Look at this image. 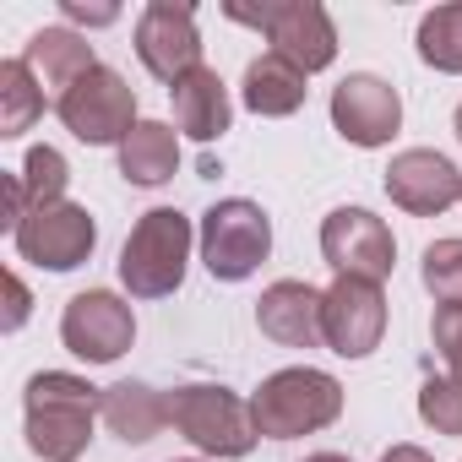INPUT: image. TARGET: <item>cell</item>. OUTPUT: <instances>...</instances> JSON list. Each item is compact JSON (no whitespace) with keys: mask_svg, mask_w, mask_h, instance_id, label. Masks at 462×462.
<instances>
[{"mask_svg":"<svg viewBox=\"0 0 462 462\" xmlns=\"http://www.w3.org/2000/svg\"><path fill=\"white\" fill-rule=\"evenodd\" d=\"M93 413H104V392L66 370H39L28 381V446L44 462H77L93 440Z\"/></svg>","mask_w":462,"mask_h":462,"instance_id":"1","label":"cell"},{"mask_svg":"<svg viewBox=\"0 0 462 462\" xmlns=\"http://www.w3.org/2000/svg\"><path fill=\"white\" fill-rule=\"evenodd\" d=\"M251 413H256V430L267 440L316 435L343 413V386L327 370L294 365V370H278V375L262 381V392L251 397Z\"/></svg>","mask_w":462,"mask_h":462,"instance_id":"2","label":"cell"},{"mask_svg":"<svg viewBox=\"0 0 462 462\" xmlns=\"http://www.w3.org/2000/svg\"><path fill=\"white\" fill-rule=\"evenodd\" d=\"M223 17L267 33L273 55L294 60L305 77L337 60V28H332L327 6H316V0H262V6H251V0H228Z\"/></svg>","mask_w":462,"mask_h":462,"instance_id":"3","label":"cell"},{"mask_svg":"<svg viewBox=\"0 0 462 462\" xmlns=\"http://www.w3.org/2000/svg\"><path fill=\"white\" fill-rule=\"evenodd\" d=\"M185 262H190V217L174 207H152L142 212L120 251V283L136 300H163L185 283Z\"/></svg>","mask_w":462,"mask_h":462,"instance_id":"4","label":"cell"},{"mask_svg":"<svg viewBox=\"0 0 462 462\" xmlns=\"http://www.w3.org/2000/svg\"><path fill=\"white\" fill-rule=\"evenodd\" d=\"M169 424L207 457H245L262 435L251 402H240L228 386H174Z\"/></svg>","mask_w":462,"mask_h":462,"instance_id":"5","label":"cell"},{"mask_svg":"<svg viewBox=\"0 0 462 462\" xmlns=\"http://www.w3.org/2000/svg\"><path fill=\"white\" fill-rule=\"evenodd\" d=\"M267 251H273V223L256 201L228 196L201 217V262L212 278L240 283L267 262Z\"/></svg>","mask_w":462,"mask_h":462,"instance_id":"6","label":"cell"},{"mask_svg":"<svg viewBox=\"0 0 462 462\" xmlns=\"http://www.w3.org/2000/svg\"><path fill=\"white\" fill-rule=\"evenodd\" d=\"M55 115L66 120V131L88 147H109V142H125L136 131V93L120 71L109 66H93L60 104Z\"/></svg>","mask_w":462,"mask_h":462,"instance_id":"7","label":"cell"},{"mask_svg":"<svg viewBox=\"0 0 462 462\" xmlns=\"http://www.w3.org/2000/svg\"><path fill=\"white\" fill-rule=\"evenodd\" d=\"M321 256L337 267V278H365V283H386L397 267V240L392 228L365 212V207H337L321 223Z\"/></svg>","mask_w":462,"mask_h":462,"instance_id":"8","label":"cell"},{"mask_svg":"<svg viewBox=\"0 0 462 462\" xmlns=\"http://www.w3.org/2000/svg\"><path fill=\"white\" fill-rule=\"evenodd\" d=\"M93 245H98V223H93L88 207H77V201L39 207V212H28L23 228H17V251H23V262L50 267V273L82 267V262L93 256Z\"/></svg>","mask_w":462,"mask_h":462,"instance_id":"9","label":"cell"},{"mask_svg":"<svg viewBox=\"0 0 462 462\" xmlns=\"http://www.w3.org/2000/svg\"><path fill=\"white\" fill-rule=\"evenodd\" d=\"M381 332H386V300H381V283H365V278H337L327 294H321V337L332 354L343 359H365L381 348Z\"/></svg>","mask_w":462,"mask_h":462,"instance_id":"10","label":"cell"},{"mask_svg":"<svg viewBox=\"0 0 462 462\" xmlns=\"http://www.w3.org/2000/svg\"><path fill=\"white\" fill-rule=\"evenodd\" d=\"M136 55L158 82H180L201 66V33H196V12L185 0H152L136 17Z\"/></svg>","mask_w":462,"mask_h":462,"instance_id":"11","label":"cell"},{"mask_svg":"<svg viewBox=\"0 0 462 462\" xmlns=\"http://www.w3.org/2000/svg\"><path fill=\"white\" fill-rule=\"evenodd\" d=\"M60 337H66V348H71L77 359H88V365H115V359L131 348V337H136V316H131V305H125L120 294L88 289V294H77V300L66 305Z\"/></svg>","mask_w":462,"mask_h":462,"instance_id":"12","label":"cell"},{"mask_svg":"<svg viewBox=\"0 0 462 462\" xmlns=\"http://www.w3.org/2000/svg\"><path fill=\"white\" fill-rule=\"evenodd\" d=\"M332 125L354 147H386L402 125V98H397L392 82H381L370 71H354L332 88Z\"/></svg>","mask_w":462,"mask_h":462,"instance_id":"13","label":"cell"},{"mask_svg":"<svg viewBox=\"0 0 462 462\" xmlns=\"http://www.w3.org/2000/svg\"><path fill=\"white\" fill-rule=\"evenodd\" d=\"M386 196H392L402 212H413V217H435V212H446L451 201H462V174H457V163L440 158L435 147H408V152H397L392 169H386Z\"/></svg>","mask_w":462,"mask_h":462,"instance_id":"14","label":"cell"},{"mask_svg":"<svg viewBox=\"0 0 462 462\" xmlns=\"http://www.w3.org/2000/svg\"><path fill=\"white\" fill-rule=\"evenodd\" d=\"M256 327L273 343H283V348H316V343H327L321 337V289H310L300 278L273 283L256 300Z\"/></svg>","mask_w":462,"mask_h":462,"instance_id":"15","label":"cell"},{"mask_svg":"<svg viewBox=\"0 0 462 462\" xmlns=\"http://www.w3.org/2000/svg\"><path fill=\"white\" fill-rule=\"evenodd\" d=\"M28 66H33V77H39V88L50 93V104H60L98 60H93V44L82 39V33H71V28H39L33 39H28V55H23Z\"/></svg>","mask_w":462,"mask_h":462,"instance_id":"16","label":"cell"},{"mask_svg":"<svg viewBox=\"0 0 462 462\" xmlns=\"http://www.w3.org/2000/svg\"><path fill=\"white\" fill-rule=\"evenodd\" d=\"M169 98H174V125L185 136H196V142L223 136L228 131V115H235V109H228V88H223V77L212 66H196L190 77H180L169 88Z\"/></svg>","mask_w":462,"mask_h":462,"instance_id":"17","label":"cell"},{"mask_svg":"<svg viewBox=\"0 0 462 462\" xmlns=\"http://www.w3.org/2000/svg\"><path fill=\"white\" fill-rule=\"evenodd\" d=\"M104 424L125 446H147L169 424V397L152 392L147 381H115V386H104Z\"/></svg>","mask_w":462,"mask_h":462,"instance_id":"18","label":"cell"},{"mask_svg":"<svg viewBox=\"0 0 462 462\" xmlns=\"http://www.w3.org/2000/svg\"><path fill=\"white\" fill-rule=\"evenodd\" d=\"M174 169H180V136H174V125H163V120H136V131L120 142V174L131 180V185H163V180H174Z\"/></svg>","mask_w":462,"mask_h":462,"instance_id":"19","label":"cell"},{"mask_svg":"<svg viewBox=\"0 0 462 462\" xmlns=\"http://www.w3.org/2000/svg\"><path fill=\"white\" fill-rule=\"evenodd\" d=\"M245 109H256V115H267V120H278V115H294L300 104H305V71L294 66V60H283V55H262V60H251L245 66Z\"/></svg>","mask_w":462,"mask_h":462,"instance_id":"20","label":"cell"},{"mask_svg":"<svg viewBox=\"0 0 462 462\" xmlns=\"http://www.w3.org/2000/svg\"><path fill=\"white\" fill-rule=\"evenodd\" d=\"M50 109V93L39 88L28 60H0V136H23Z\"/></svg>","mask_w":462,"mask_h":462,"instance_id":"21","label":"cell"},{"mask_svg":"<svg viewBox=\"0 0 462 462\" xmlns=\"http://www.w3.org/2000/svg\"><path fill=\"white\" fill-rule=\"evenodd\" d=\"M419 60L435 71H462V0L457 6H435L419 23Z\"/></svg>","mask_w":462,"mask_h":462,"instance_id":"22","label":"cell"},{"mask_svg":"<svg viewBox=\"0 0 462 462\" xmlns=\"http://www.w3.org/2000/svg\"><path fill=\"white\" fill-rule=\"evenodd\" d=\"M66 158L55 152V147H33L28 152V163H23V190H28V207L39 212V207H55L60 196H66Z\"/></svg>","mask_w":462,"mask_h":462,"instance_id":"23","label":"cell"},{"mask_svg":"<svg viewBox=\"0 0 462 462\" xmlns=\"http://www.w3.org/2000/svg\"><path fill=\"white\" fill-rule=\"evenodd\" d=\"M419 419H424L435 435H462V381L430 375V381L419 386Z\"/></svg>","mask_w":462,"mask_h":462,"instance_id":"24","label":"cell"},{"mask_svg":"<svg viewBox=\"0 0 462 462\" xmlns=\"http://www.w3.org/2000/svg\"><path fill=\"white\" fill-rule=\"evenodd\" d=\"M424 289L440 305H462V240H435L424 251Z\"/></svg>","mask_w":462,"mask_h":462,"instance_id":"25","label":"cell"},{"mask_svg":"<svg viewBox=\"0 0 462 462\" xmlns=\"http://www.w3.org/2000/svg\"><path fill=\"white\" fill-rule=\"evenodd\" d=\"M430 332H435V348H440L451 381H462V305H440Z\"/></svg>","mask_w":462,"mask_h":462,"instance_id":"26","label":"cell"},{"mask_svg":"<svg viewBox=\"0 0 462 462\" xmlns=\"http://www.w3.org/2000/svg\"><path fill=\"white\" fill-rule=\"evenodd\" d=\"M28 289H23V278L17 273H6V332H17L23 321H28Z\"/></svg>","mask_w":462,"mask_h":462,"instance_id":"27","label":"cell"},{"mask_svg":"<svg viewBox=\"0 0 462 462\" xmlns=\"http://www.w3.org/2000/svg\"><path fill=\"white\" fill-rule=\"evenodd\" d=\"M60 12H66L71 23H93V28H104V23H115V17H120L115 6H88V0H60Z\"/></svg>","mask_w":462,"mask_h":462,"instance_id":"28","label":"cell"},{"mask_svg":"<svg viewBox=\"0 0 462 462\" xmlns=\"http://www.w3.org/2000/svg\"><path fill=\"white\" fill-rule=\"evenodd\" d=\"M381 462H435V457H430L424 446H392V451H386Z\"/></svg>","mask_w":462,"mask_h":462,"instance_id":"29","label":"cell"},{"mask_svg":"<svg viewBox=\"0 0 462 462\" xmlns=\"http://www.w3.org/2000/svg\"><path fill=\"white\" fill-rule=\"evenodd\" d=\"M305 462H348V457H343V451H310Z\"/></svg>","mask_w":462,"mask_h":462,"instance_id":"30","label":"cell"},{"mask_svg":"<svg viewBox=\"0 0 462 462\" xmlns=\"http://www.w3.org/2000/svg\"><path fill=\"white\" fill-rule=\"evenodd\" d=\"M457 136H462V104H457Z\"/></svg>","mask_w":462,"mask_h":462,"instance_id":"31","label":"cell"}]
</instances>
